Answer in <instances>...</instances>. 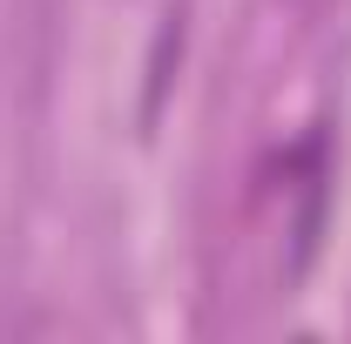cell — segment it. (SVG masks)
I'll return each instance as SVG.
<instances>
[{
	"mask_svg": "<svg viewBox=\"0 0 351 344\" xmlns=\"http://www.w3.org/2000/svg\"><path fill=\"white\" fill-rule=\"evenodd\" d=\"M317 236H324V169H317V156H311V169H304V210H298V250H291V277H304V270H311Z\"/></svg>",
	"mask_w": 351,
	"mask_h": 344,
	"instance_id": "1",
	"label": "cell"
},
{
	"mask_svg": "<svg viewBox=\"0 0 351 344\" xmlns=\"http://www.w3.org/2000/svg\"><path fill=\"white\" fill-rule=\"evenodd\" d=\"M169 47H182V7L162 14V34H156V54H149V101H142V122H156V108H162V88H169Z\"/></svg>",
	"mask_w": 351,
	"mask_h": 344,
	"instance_id": "2",
	"label": "cell"
}]
</instances>
